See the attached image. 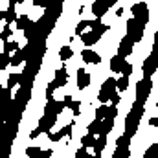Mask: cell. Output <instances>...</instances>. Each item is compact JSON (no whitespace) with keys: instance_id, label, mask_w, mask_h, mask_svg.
<instances>
[{"instance_id":"1","label":"cell","mask_w":158,"mask_h":158,"mask_svg":"<svg viewBox=\"0 0 158 158\" xmlns=\"http://www.w3.org/2000/svg\"><path fill=\"white\" fill-rule=\"evenodd\" d=\"M143 116V107L138 105V103H132V109L129 110L127 118H125V134L129 138H132L138 131V125H140V119Z\"/></svg>"},{"instance_id":"2","label":"cell","mask_w":158,"mask_h":158,"mask_svg":"<svg viewBox=\"0 0 158 158\" xmlns=\"http://www.w3.org/2000/svg\"><path fill=\"white\" fill-rule=\"evenodd\" d=\"M151 88H153V81L151 77H142L138 83H136V101L134 103H138V105H145V101H147V98H149V94H151Z\"/></svg>"},{"instance_id":"3","label":"cell","mask_w":158,"mask_h":158,"mask_svg":"<svg viewBox=\"0 0 158 158\" xmlns=\"http://www.w3.org/2000/svg\"><path fill=\"white\" fill-rule=\"evenodd\" d=\"M114 94H118L116 79L114 77H107V81L101 85V90H99V94H98V99H99L101 105H107V101H110Z\"/></svg>"},{"instance_id":"4","label":"cell","mask_w":158,"mask_h":158,"mask_svg":"<svg viewBox=\"0 0 158 158\" xmlns=\"http://www.w3.org/2000/svg\"><path fill=\"white\" fill-rule=\"evenodd\" d=\"M145 26H147V24H143L142 20H138V19H134V17H132V19H129V20H127V35L134 40V42H140L142 37H143Z\"/></svg>"},{"instance_id":"5","label":"cell","mask_w":158,"mask_h":158,"mask_svg":"<svg viewBox=\"0 0 158 158\" xmlns=\"http://www.w3.org/2000/svg\"><path fill=\"white\" fill-rule=\"evenodd\" d=\"M66 83H68V72H66V68L63 66V68H59V70L55 72V77H53V81L46 86V96H53V90L63 88Z\"/></svg>"},{"instance_id":"6","label":"cell","mask_w":158,"mask_h":158,"mask_svg":"<svg viewBox=\"0 0 158 158\" xmlns=\"http://www.w3.org/2000/svg\"><path fill=\"white\" fill-rule=\"evenodd\" d=\"M109 31V24H101L99 28H96V30H90V31H85L83 35H81V40H83V44L85 46H92V44H96L98 40L103 37V33H107Z\"/></svg>"},{"instance_id":"7","label":"cell","mask_w":158,"mask_h":158,"mask_svg":"<svg viewBox=\"0 0 158 158\" xmlns=\"http://www.w3.org/2000/svg\"><path fill=\"white\" fill-rule=\"evenodd\" d=\"M129 143H131V138L123 132L116 140V151H114V156L112 158H129Z\"/></svg>"},{"instance_id":"8","label":"cell","mask_w":158,"mask_h":158,"mask_svg":"<svg viewBox=\"0 0 158 158\" xmlns=\"http://www.w3.org/2000/svg\"><path fill=\"white\" fill-rule=\"evenodd\" d=\"M131 11H132V17H134V19L142 20L143 24L149 22V17H151V15H149V6H147L145 2H136V4H132Z\"/></svg>"},{"instance_id":"9","label":"cell","mask_w":158,"mask_h":158,"mask_svg":"<svg viewBox=\"0 0 158 158\" xmlns=\"http://www.w3.org/2000/svg\"><path fill=\"white\" fill-rule=\"evenodd\" d=\"M114 4H116V0H96V2H92V13H94V17L101 20V17L110 9Z\"/></svg>"},{"instance_id":"10","label":"cell","mask_w":158,"mask_h":158,"mask_svg":"<svg viewBox=\"0 0 158 158\" xmlns=\"http://www.w3.org/2000/svg\"><path fill=\"white\" fill-rule=\"evenodd\" d=\"M156 68H158V55L151 52V55H149V57L143 61V64H142V72H143V77H151V76L156 72Z\"/></svg>"},{"instance_id":"11","label":"cell","mask_w":158,"mask_h":158,"mask_svg":"<svg viewBox=\"0 0 158 158\" xmlns=\"http://www.w3.org/2000/svg\"><path fill=\"white\" fill-rule=\"evenodd\" d=\"M134 44H136V42H134V40L131 39V37H129V35H125V37H123V39L119 40L118 55H119V57H123V59H125V57H127V55H131V53H132V48H134Z\"/></svg>"},{"instance_id":"12","label":"cell","mask_w":158,"mask_h":158,"mask_svg":"<svg viewBox=\"0 0 158 158\" xmlns=\"http://www.w3.org/2000/svg\"><path fill=\"white\" fill-rule=\"evenodd\" d=\"M55 121H57V114H44L39 119V125L37 127H39L44 134H48V132H52V127L55 125Z\"/></svg>"},{"instance_id":"13","label":"cell","mask_w":158,"mask_h":158,"mask_svg":"<svg viewBox=\"0 0 158 158\" xmlns=\"http://www.w3.org/2000/svg\"><path fill=\"white\" fill-rule=\"evenodd\" d=\"M74 125H76V121H72L70 125H66V127L59 129L57 132H48V138H50L52 142H59L63 136H70V134H72V129H74Z\"/></svg>"},{"instance_id":"14","label":"cell","mask_w":158,"mask_h":158,"mask_svg":"<svg viewBox=\"0 0 158 158\" xmlns=\"http://www.w3.org/2000/svg\"><path fill=\"white\" fill-rule=\"evenodd\" d=\"M26 156H28V158H50V156H52V149L28 147V149H26Z\"/></svg>"},{"instance_id":"15","label":"cell","mask_w":158,"mask_h":158,"mask_svg":"<svg viewBox=\"0 0 158 158\" xmlns=\"http://www.w3.org/2000/svg\"><path fill=\"white\" fill-rule=\"evenodd\" d=\"M81 57H83V61H85L86 64H99V63H101V57H99L94 50H90V48H85V50L81 52Z\"/></svg>"},{"instance_id":"16","label":"cell","mask_w":158,"mask_h":158,"mask_svg":"<svg viewBox=\"0 0 158 158\" xmlns=\"http://www.w3.org/2000/svg\"><path fill=\"white\" fill-rule=\"evenodd\" d=\"M125 64H127V61H125L123 57H119L118 53L110 59V70H112L114 74H121L123 68H125Z\"/></svg>"},{"instance_id":"17","label":"cell","mask_w":158,"mask_h":158,"mask_svg":"<svg viewBox=\"0 0 158 158\" xmlns=\"http://www.w3.org/2000/svg\"><path fill=\"white\" fill-rule=\"evenodd\" d=\"M90 81H92V77L85 72V68H79L77 70V88L79 90H85L90 85Z\"/></svg>"},{"instance_id":"18","label":"cell","mask_w":158,"mask_h":158,"mask_svg":"<svg viewBox=\"0 0 158 158\" xmlns=\"http://www.w3.org/2000/svg\"><path fill=\"white\" fill-rule=\"evenodd\" d=\"M112 127H114V119L105 118L101 121V127H99V136H109V132L112 131Z\"/></svg>"},{"instance_id":"19","label":"cell","mask_w":158,"mask_h":158,"mask_svg":"<svg viewBox=\"0 0 158 158\" xmlns=\"http://www.w3.org/2000/svg\"><path fill=\"white\" fill-rule=\"evenodd\" d=\"M37 33H39V24H37V22H30V26L24 30V37L28 40L37 39Z\"/></svg>"},{"instance_id":"20","label":"cell","mask_w":158,"mask_h":158,"mask_svg":"<svg viewBox=\"0 0 158 158\" xmlns=\"http://www.w3.org/2000/svg\"><path fill=\"white\" fill-rule=\"evenodd\" d=\"M15 0H11L9 2V7H7V11H6V24H9V22H17V15H15Z\"/></svg>"},{"instance_id":"21","label":"cell","mask_w":158,"mask_h":158,"mask_svg":"<svg viewBox=\"0 0 158 158\" xmlns=\"http://www.w3.org/2000/svg\"><path fill=\"white\" fill-rule=\"evenodd\" d=\"M22 79H24V76H20V74H11V76H7V90H11V88L17 86V85H22Z\"/></svg>"},{"instance_id":"22","label":"cell","mask_w":158,"mask_h":158,"mask_svg":"<svg viewBox=\"0 0 158 158\" xmlns=\"http://www.w3.org/2000/svg\"><path fill=\"white\" fill-rule=\"evenodd\" d=\"M96 142H98V138H96L94 134H88V132H86V136H83V138H81V147H85V149L94 147V145H96Z\"/></svg>"},{"instance_id":"23","label":"cell","mask_w":158,"mask_h":158,"mask_svg":"<svg viewBox=\"0 0 158 158\" xmlns=\"http://www.w3.org/2000/svg\"><path fill=\"white\" fill-rule=\"evenodd\" d=\"M105 145H107V136H99V138H98V142H96V145H94V155L101 156V153H103Z\"/></svg>"},{"instance_id":"24","label":"cell","mask_w":158,"mask_h":158,"mask_svg":"<svg viewBox=\"0 0 158 158\" xmlns=\"http://www.w3.org/2000/svg\"><path fill=\"white\" fill-rule=\"evenodd\" d=\"M24 61H26V55H24V50L20 48V50L11 57V66H19V64H22Z\"/></svg>"},{"instance_id":"25","label":"cell","mask_w":158,"mask_h":158,"mask_svg":"<svg viewBox=\"0 0 158 158\" xmlns=\"http://www.w3.org/2000/svg\"><path fill=\"white\" fill-rule=\"evenodd\" d=\"M30 22H31V20H30V17H28V15H20V17L17 19V22H15V24H17V28H19V30H22V31H24V30L30 26Z\"/></svg>"},{"instance_id":"26","label":"cell","mask_w":158,"mask_h":158,"mask_svg":"<svg viewBox=\"0 0 158 158\" xmlns=\"http://www.w3.org/2000/svg\"><path fill=\"white\" fill-rule=\"evenodd\" d=\"M109 109H110V105H101V107H98V110H96V119L103 121V119L107 118V114H109Z\"/></svg>"},{"instance_id":"27","label":"cell","mask_w":158,"mask_h":158,"mask_svg":"<svg viewBox=\"0 0 158 158\" xmlns=\"http://www.w3.org/2000/svg\"><path fill=\"white\" fill-rule=\"evenodd\" d=\"M72 55H74V50H72L70 46H63V48L59 50V57H61V61H68Z\"/></svg>"},{"instance_id":"28","label":"cell","mask_w":158,"mask_h":158,"mask_svg":"<svg viewBox=\"0 0 158 158\" xmlns=\"http://www.w3.org/2000/svg\"><path fill=\"white\" fill-rule=\"evenodd\" d=\"M143 158H158V143H151L143 153Z\"/></svg>"},{"instance_id":"29","label":"cell","mask_w":158,"mask_h":158,"mask_svg":"<svg viewBox=\"0 0 158 158\" xmlns=\"http://www.w3.org/2000/svg\"><path fill=\"white\" fill-rule=\"evenodd\" d=\"M2 46H4V52H6V53H9V52H15V53H17V52L20 50L19 42H9V40H7V42H2Z\"/></svg>"},{"instance_id":"30","label":"cell","mask_w":158,"mask_h":158,"mask_svg":"<svg viewBox=\"0 0 158 158\" xmlns=\"http://www.w3.org/2000/svg\"><path fill=\"white\" fill-rule=\"evenodd\" d=\"M116 86H118V92H125L127 88H129V77H121L116 79Z\"/></svg>"},{"instance_id":"31","label":"cell","mask_w":158,"mask_h":158,"mask_svg":"<svg viewBox=\"0 0 158 158\" xmlns=\"http://www.w3.org/2000/svg\"><path fill=\"white\" fill-rule=\"evenodd\" d=\"M9 64H11V57H9V53L2 52V53H0V70H4V68L9 66Z\"/></svg>"},{"instance_id":"32","label":"cell","mask_w":158,"mask_h":158,"mask_svg":"<svg viewBox=\"0 0 158 158\" xmlns=\"http://www.w3.org/2000/svg\"><path fill=\"white\" fill-rule=\"evenodd\" d=\"M99 127H101V121L99 119H94L90 125H88V134H99Z\"/></svg>"},{"instance_id":"33","label":"cell","mask_w":158,"mask_h":158,"mask_svg":"<svg viewBox=\"0 0 158 158\" xmlns=\"http://www.w3.org/2000/svg\"><path fill=\"white\" fill-rule=\"evenodd\" d=\"M86 28H88V20H81L77 26H76V33H77V35H83Z\"/></svg>"},{"instance_id":"34","label":"cell","mask_w":158,"mask_h":158,"mask_svg":"<svg viewBox=\"0 0 158 158\" xmlns=\"http://www.w3.org/2000/svg\"><path fill=\"white\" fill-rule=\"evenodd\" d=\"M9 35H11V28H9V26L6 24V26L2 28V33H0V37H2V42H7Z\"/></svg>"},{"instance_id":"35","label":"cell","mask_w":158,"mask_h":158,"mask_svg":"<svg viewBox=\"0 0 158 158\" xmlns=\"http://www.w3.org/2000/svg\"><path fill=\"white\" fill-rule=\"evenodd\" d=\"M131 74H132V64L127 63L125 68H123V72H121V76H123V77H131Z\"/></svg>"},{"instance_id":"36","label":"cell","mask_w":158,"mask_h":158,"mask_svg":"<svg viewBox=\"0 0 158 158\" xmlns=\"http://www.w3.org/2000/svg\"><path fill=\"white\" fill-rule=\"evenodd\" d=\"M63 109H66V103H64V101L61 99V101H57V103H55V114L59 116V114L63 112Z\"/></svg>"},{"instance_id":"37","label":"cell","mask_w":158,"mask_h":158,"mask_svg":"<svg viewBox=\"0 0 158 158\" xmlns=\"http://www.w3.org/2000/svg\"><path fill=\"white\" fill-rule=\"evenodd\" d=\"M90 156H92V155H88L85 147H81V149H77V153H76V158H90Z\"/></svg>"},{"instance_id":"38","label":"cell","mask_w":158,"mask_h":158,"mask_svg":"<svg viewBox=\"0 0 158 158\" xmlns=\"http://www.w3.org/2000/svg\"><path fill=\"white\" fill-rule=\"evenodd\" d=\"M79 107H81V101H72L70 109H72V114H74V116H77L79 114Z\"/></svg>"},{"instance_id":"39","label":"cell","mask_w":158,"mask_h":158,"mask_svg":"<svg viewBox=\"0 0 158 158\" xmlns=\"http://www.w3.org/2000/svg\"><path fill=\"white\" fill-rule=\"evenodd\" d=\"M39 134H42V131H40L39 127H37V129H33V131H31V132H30V138H37V136H39Z\"/></svg>"},{"instance_id":"40","label":"cell","mask_w":158,"mask_h":158,"mask_svg":"<svg viewBox=\"0 0 158 158\" xmlns=\"http://www.w3.org/2000/svg\"><path fill=\"white\" fill-rule=\"evenodd\" d=\"M153 53H156V55H158V31H156V35H155V44H153Z\"/></svg>"},{"instance_id":"41","label":"cell","mask_w":158,"mask_h":158,"mask_svg":"<svg viewBox=\"0 0 158 158\" xmlns=\"http://www.w3.org/2000/svg\"><path fill=\"white\" fill-rule=\"evenodd\" d=\"M110 101H112V105H114V107H118V103H119V94H114Z\"/></svg>"},{"instance_id":"42","label":"cell","mask_w":158,"mask_h":158,"mask_svg":"<svg viewBox=\"0 0 158 158\" xmlns=\"http://www.w3.org/2000/svg\"><path fill=\"white\" fill-rule=\"evenodd\" d=\"M149 125L151 127H158V118H151L149 119Z\"/></svg>"},{"instance_id":"43","label":"cell","mask_w":158,"mask_h":158,"mask_svg":"<svg viewBox=\"0 0 158 158\" xmlns=\"http://www.w3.org/2000/svg\"><path fill=\"white\" fill-rule=\"evenodd\" d=\"M90 158H101V156H98V155H94V156H90Z\"/></svg>"}]
</instances>
